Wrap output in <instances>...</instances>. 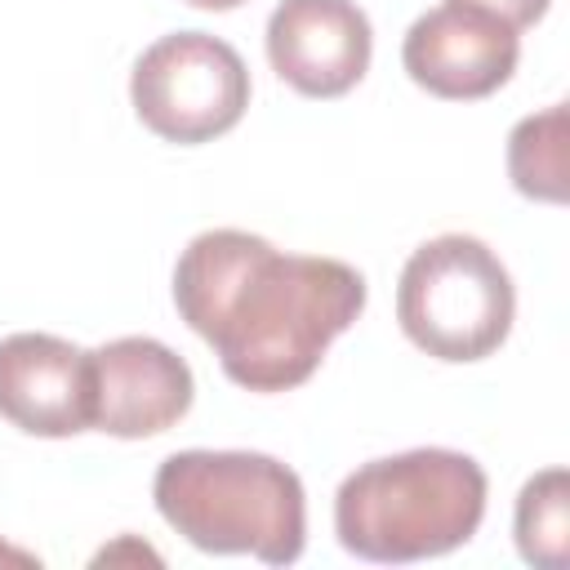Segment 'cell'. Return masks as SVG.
I'll list each match as a JSON object with an SVG mask.
<instances>
[{
    "label": "cell",
    "instance_id": "1",
    "mask_svg": "<svg viewBox=\"0 0 570 570\" xmlns=\"http://www.w3.org/2000/svg\"><path fill=\"white\" fill-rule=\"evenodd\" d=\"M174 303L232 383L289 392L361 316L365 276L338 258L281 254L254 232L214 227L183 249Z\"/></svg>",
    "mask_w": 570,
    "mask_h": 570
},
{
    "label": "cell",
    "instance_id": "4",
    "mask_svg": "<svg viewBox=\"0 0 570 570\" xmlns=\"http://www.w3.org/2000/svg\"><path fill=\"white\" fill-rule=\"evenodd\" d=\"M517 294L499 254L463 232L423 240L396 285V321L436 361H481L512 330Z\"/></svg>",
    "mask_w": 570,
    "mask_h": 570
},
{
    "label": "cell",
    "instance_id": "13",
    "mask_svg": "<svg viewBox=\"0 0 570 570\" xmlns=\"http://www.w3.org/2000/svg\"><path fill=\"white\" fill-rule=\"evenodd\" d=\"M187 4H196V9H214V13H223V9H236V4H245V0H187Z\"/></svg>",
    "mask_w": 570,
    "mask_h": 570
},
{
    "label": "cell",
    "instance_id": "2",
    "mask_svg": "<svg viewBox=\"0 0 570 570\" xmlns=\"http://www.w3.org/2000/svg\"><path fill=\"white\" fill-rule=\"evenodd\" d=\"M485 517V472L459 450H405L361 463L334 494L338 543L365 561H423L454 552Z\"/></svg>",
    "mask_w": 570,
    "mask_h": 570
},
{
    "label": "cell",
    "instance_id": "9",
    "mask_svg": "<svg viewBox=\"0 0 570 570\" xmlns=\"http://www.w3.org/2000/svg\"><path fill=\"white\" fill-rule=\"evenodd\" d=\"M0 414L31 436H76L94 428L89 352L58 334L0 338Z\"/></svg>",
    "mask_w": 570,
    "mask_h": 570
},
{
    "label": "cell",
    "instance_id": "5",
    "mask_svg": "<svg viewBox=\"0 0 570 570\" xmlns=\"http://www.w3.org/2000/svg\"><path fill=\"white\" fill-rule=\"evenodd\" d=\"M138 120L165 142H209L240 125L249 107V71L240 53L209 31L160 36L129 76Z\"/></svg>",
    "mask_w": 570,
    "mask_h": 570
},
{
    "label": "cell",
    "instance_id": "12",
    "mask_svg": "<svg viewBox=\"0 0 570 570\" xmlns=\"http://www.w3.org/2000/svg\"><path fill=\"white\" fill-rule=\"evenodd\" d=\"M459 4H476V9H485L494 18H503L512 31H521V27H534L548 13L552 0H459Z\"/></svg>",
    "mask_w": 570,
    "mask_h": 570
},
{
    "label": "cell",
    "instance_id": "3",
    "mask_svg": "<svg viewBox=\"0 0 570 570\" xmlns=\"http://www.w3.org/2000/svg\"><path fill=\"white\" fill-rule=\"evenodd\" d=\"M160 517L200 552H249L289 566L307 539L303 481L254 450H178L151 481Z\"/></svg>",
    "mask_w": 570,
    "mask_h": 570
},
{
    "label": "cell",
    "instance_id": "10",
    "mask_svg": "<svg viewBox=\"0 0 570 570\" xmlns=\"http://www.w3.org/2000/svg\"><path fill=\"white\" fill-rule=\"evenodd\" d=\"M517 548L539 570H566L570 561V476L548 468L517 494Z\"/></svg>",
    "mask_w": 570,
    "mask_h": 570
},
{
    "label": "cell",
    "instance_id": "7",
    "mask_svg": "<svg viewBox=\"0 0 570 570\" xmlns=\"http://www.w3.org/2000/svg\"><path fill=\"white\" fill-rule=\"evenodd\" d=\"M370 18L352 0H281L267 18V62L303 98H338L370 67Z\"/></svg>",
    "mask_w": 570,
    "mask_h": 570
},
{
    "label": "cell",
    "instance_id": "8",
    "mask_svg": "<svg viewBox=\"0 0 570 570\" xmlns=\"http://www.w3.org/2000/svg\"><path fill=\"white\" fill-rule=\"evenodd\" d=\"M94 370V428L111 436H156L169 432L191 410L187 361L147 334H125L89 352Z\"/></svg>",
    "mask_w": 570,
    "mask_h": 570
},
{
    "label": "cell",
    "instance_id": "11",
    "mask_svg": "<svg viewBox=\"0 0 570 570\" xmlns=\"http://www.w3.org/2000/svg\"><path fill=\"white\" fill-rule=\"evenodd\" d=\"M508 174L512 187L530 200H566V107L525 116L508 134Z\"/></svg>",
    "mask_w": 570,
    "mask_h": 570
},
{
    "label": "cell",
    "instance_id": "6",
    "mask_svg": "<svg viewBox=\"0 0 570 570\" xmlns=\"http://www.w3.org/2000/svg\"><path fill=\"white\" fill-rule=\"evenodd\" d=\"M517 53L521 40L503 18L459 0H445L423 18H414L401 45V62L410 80L436 98L494 94L517 71Z\"/></svg>",
    "mask_w": 570,
    "mask_h": 570
}]
</instances>
